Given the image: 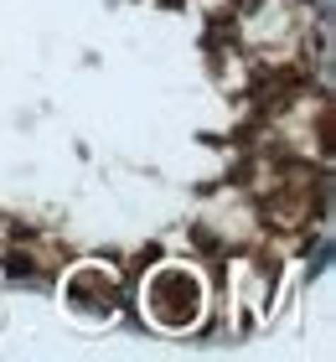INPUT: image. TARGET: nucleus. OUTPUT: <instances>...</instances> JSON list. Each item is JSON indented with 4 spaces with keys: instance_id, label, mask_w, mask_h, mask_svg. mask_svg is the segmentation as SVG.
<instances>
[{
    "instance_id": "f257e3e1",
    "label": "nucleus",
    "mask_w": 336,
    "mask_h": 362,
    "mask_svg": "<svg viewBox=\"0 0 336 362\" xmlns=\"http://www.w3.org/2000/svg\"><path fill=\"white\" fill-rule=\"evenodd\" d=\"M202 305H207V295H202V279L187 264H166V269L150 274L145 310H150L156 326H166V332H187V326L202 321Z\"/></svg>"
}]
</instances>
